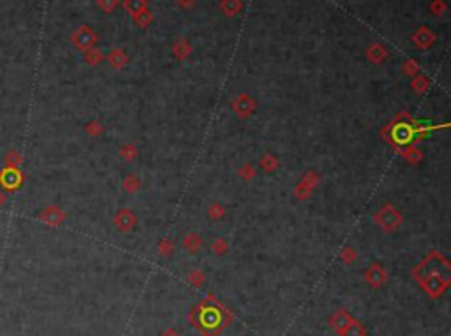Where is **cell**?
<instances>
[{"mask_svg": "<svg viewBox=\"0 0 451 336\" xmlns=\"http://www.w3.org/2000/svg\"><path fill=\"white\" fill-rule=\"evenodd\" d=\"M39 218H41L42 222H46V224H49V225H56L60 220H62V213H60V209H56L55 206H51V208L42 209L41 215H39Z\"/></svg>", "mask_w": 451, "mask_h": 336, "instance_id": "obj_2", "label": "cell"}, {"mask_svg": "<svg viewBox=\"0 0 451 336\" xmlns=\"http://www.w3.org/2000/svg\"><path fill=\"white\" fill-rule=\"evenodd\" d=\"M5 199H7V197H5V194H4V192H2V190H0V208H2V206H4Z\"/></svg>", "mask_w": 451, "mask_h": 336, "instance_id": "obj_4", "label": "cell"}, {"mask_svg": "<svg viewBox=\"0 0 451 336\" xmlns=\"http://www.w3.org/2000/svg\"><path fill=\"white\" fill-rule=\"evenodd\" d=\"M4 161H5V166H7V168H19V164L23 162V157L18 150H9L7 154H5Z\"/></svg>", "mask_w": 451, "mask_h": 336, "instance_id": "obj_3", "label": "cell"}, {"mask_svg": "<svg viewBox=\"0 0 451 336\" xmlns=\"http://www.w3.org/2000/svg\"><path fill=\"white\" fill-rule=\"evenodd\" d=\"M23 174L19 172L18 168H7L0 169V187L7 192H14L21 187Z\"/></svg>", "mask_w": 451, "mask_h": 336, "instance_id": "obj_1", "label": "cell"}]
</instances>
